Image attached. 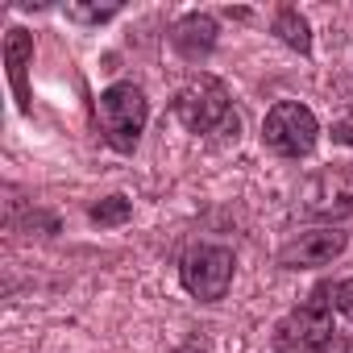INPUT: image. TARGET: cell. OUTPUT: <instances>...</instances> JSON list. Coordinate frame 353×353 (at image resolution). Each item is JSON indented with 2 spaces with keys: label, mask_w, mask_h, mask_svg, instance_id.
<instances>
[{
  "label": "cell",
  "mask_w": 353,
  "mask_h": 353,
  "mask_svg": "<svg viewBox=\"0 0 353 353\" xmlns=\"http://www.w3.org/2000/svg\"><path fill=\"white\" fill-rule=\"evenodd\" d=\"M170 112L179 117V125L188 133H237V112L229 104V92L221 79L212 75H196L188 79L170 100Z\"/></svg>",
  "instance_id": "obj_1"
},
{
  "label": "cell",
  "mask_w": 353,
  "mask_h": 353,
  "mask_svg": "<svg viewBox=\"0 0 353 353\" xmlns=\"http://www.w3.org/2000/svg\"><path fill=\"white\" fill-rule=\"evenodd\" d=\"M96 121H100V133L112 150L129 154L150 121V100L137 83H112L100 92L96 100Z\"/></svg>",
  "instance_id": "obj_2"
},
{
  "label": "cell",
  "mask_w": 353,
  "mask_h": 353,
  "mask_svg": "<svg viewBox=\"0 0 353 353\" xmlns=\"http://www.w3.org/2000/svg\"><path fill=\"white\" fill-rule=\"evenodd\" d=\"M332 312L336 307H332L328 291H316L312 299H303L295 312H287L274 324V349L279 353H316L328 336H336Z\"/></svg>",
  "instance_id": "obj_3"
},
{
  "label": "cell",
  "mask_w": 353,
  "mask_h": 353,
  "mask_svg": "<svg viewBox=\"0 0 353 353\" xmlns=\"http://www.w3.org/2000/svg\"><path fill=\"white\" fill-rule=\"evenodd\" d=\"M316 137H320V121L299 100H279L266 112V121H262V141L279 158H303V154H312Z\"/></svg>",
  "instance_id": "obj_4"
},
{
  "label": "cell",
  "mask_w": 353,
  "mask_h": 353,
  "mask_svg": "<svg viewBox=\"0 0 353 353\" xmlns=\"http://www.w3.org/2000/svg\"><path fill=\"white\" fill-rule=\"evenodd\" d=\"M233 270H237V258L225 245H196L179 262V279H183L188 295H196L200 303L225 299L233 287Z\"/></svg>",
  "instance_id": "obj_5"
},
{
  "label": "cell",
  "mask_w": 353,
  "mask_h": 353,
  "mask_svg": "<svg viewBox=\"0 0 353 353\" xmlns=\"http://www.w3.org/2000/svg\"><path fill=\"white\" fill-rule=\"evenodd\" d=\"M341 254H345V233L341 229H312V233H299L295 241H287L279 250V266L307 270V266H328Z\"/></svg>",
  "instance_id": "obj_6"
},
{
  "label": "cell",
  "mask_w": 353,
  "mask_h": 353,
  "mask_svg": "<svg viewBox=\"0 0 353 353\" xmlns=\"http://www.w3.org/2000/svg\"><path fill=\"white\" fill-rule=\"evenodd\" d=\"M303 212L307 216H341L353 212V174H316L303 188Z\"/></svg>",
  "instance_id": "obj_7"
},
{
  "label": "cell",
  "mask_w": 353,
  "mask_h": 353,
  "mask_svg": "<svg viewBox=\"0 0 353 353\" xmlns=\"http://www.w3.org/2000/svg\"><path fill=\"white\" fill-rule=\"evenodd\" d=\"M170 42H174V50H179L183 59H200V54H208L216 46V21L204 17V13H192V17H183L170 30Z\"/></svg>",
  "instance_id": "obj_8"
},
{
  "label": "cell",
  "mask_w": 353,
  "mask_h": 353,
  "mask_svg": "<svg viewBox=\"0 0 353 353\" xmlns=\"http://www.w3.org/2000/svg\"><path fill=\"white\" fill-rule=\"evenodd\" d=\"M34 54V38L26 30H13L9 34V46H5V59H9V75H13V88H17V100L21 108L30 112V92H26V63Z\"/></svg>",
  "instance_id": "obj_9"
},
{
  "label": "cell",
  "mask_w": 353,
  "mask_h": 353,
  "mask_svg": "<svg viewBox=\"0 0 353 353\" xmlns=\"http://www.w3.org/2000/svg\"><path fill=\"white\" fill-rule=\"evenodd\" d=\"M274 34H279L291 50H299V54L312 50V30H307V21H303L299 9H279V17H274Z\"/></svg>",
  "instance_id": "obj_10"
},
{
  "label": "cell",
  "mask_w": 353,
  "mask_h": 353,
  "mask_svg": "<svg viewBox=\"0 0 353 353\" xmlns=\"http://www.w3.org/2000/svg\"><path fill=\"white\" fill-rule=\"evenodd\" d=\"M129 200L125 196H108V200H100L96 208H92V221L96 225H121V221H129Z\"/></svg>",
  "instance_id": "obj_11"
},
{
  "label": "cell",
  "mask_w": 353,
  "mask_h": 353,
  "mask_svg": "<svg viewBox=\"0 0 353 353\" xmlns=\"http://www.w3.org/2000/svg\"><path fill=\"white\" fill-rule=\"evenodd\" d=\"M117 13H121V5H67V17L71 21H92V26L117 17Z\"/></svg>",
  "instance_id": "obj_12"
},
{
  "label": "cell",
  "mask_w": 353,
  "mask_h": 353,
  "mask_svg": "<svg viewBox=\"0 0 353 353\" xmlns=\"http://www.w3.org/2000/svg\"><path fill=\"white\" fill-rule=\"evenodd\" d=\"M328 299L336 312H353V279H341L336 287H328Z\"/></svg>",
  "instance_id": "obj_13"
},
{
  "label": "cell",
  "mask_w": 353,
  "mask_h": 353,
  "mask_svg": "<svg viewBox=\"0 0 353 353\" xmlns=\"http://www.w3.org/2000/svg\"><path fill=\"white\" fill-rule=\"evenodd\" d=\"M316 353H353V336H345V332H336V336H328Z\"/></svg>",
  "instance_id": "obj_14"
},
{
  "label": "cell",
  "mask_w": 353,
  "mask_h": 353,
  "mask_svg": "<svg viewBox=\"0 0 353 353\" xmlns=\"http://www.w3.org/2000/svg\"><path fill=\"white\" fill-rule=\"evenodd\" d=\"M332 141H341V145H353V112H349V117H341V121L332 125Z\"/></svg>",
  "instance_id": "obj_15"
},
{
  "label": "cell",
  "mask_w": 353,
  "mask_h": 353,
  "mask_svg": "<svg viewBox=\"0 0 353 353\" xmlns=\"http://www.w3.org/2000/svg\"><path fill=\"white\" fill-rule=\"evenodd\" d=\"M174 353H204V349H192V345H183V349H174Z\"/></svg>",
  "instance_id": "obj_16"
}]
</instances>
